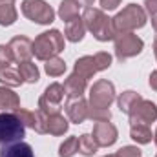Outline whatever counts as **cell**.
<instances>
[{
  "mask_svg": "<svg viewBox=\"0 0 157 157\" xmlns=\"http://www.w3.org/2000/svg\"><path fill=\"white\" fill-rule=\"evenodd\" d=\"M82 22L86 26V29H90L93 33V37L101 42L115 39V31L112 26V18H108L101 9L95 7H86L82 13Z\"/></svg>",
  "mask_w": 157,
  "mask_h": 157,
  "instance_id": "cell-1",
  "label": "cell"
},
{
  "mask_svg": "<svg viewBox=\"0 0 157 157\" xmlns=\"http://www.w3.org/2000/svg\"><path fill=\"white\" fill-rule=\"evenodd\" d=\"M62 49H64V37L59 29H49L40 33L31 44V51L39 60H48L51 57H57Z\"/></svg>",
  "mask_w": 157,
  "mask_h": 157,
  "instance_id": "cell-2",
  "label": "cell"
},
{
  "mask_svg": "<svg viewBox=\"0 0 157 157\" xmlns=\"http://www.w3.org/2000/svg\"><path fill=\"white\" fill-rule=\"evenodd\" d=\"M144 24H146V13L137 4L126 6L121 13L115 15V18H112V26H113L115 35H119V33H132L133 29L143 28Z\"/></svg>",
  "mask_w": 157,
  "mask_h": 157,
  "instance_id": "cell-3",
  "label": "cell"
},
{
  "mask_svg": "<svg viewBox=\"0 0 157 157\" xmlns=\"http://www.w3.org/2000/svg\"><path fill=\"white\" fill-rule=\"evenodd\" d=\"M112 66V55L106 53V51H99L95 55H88V57H80L77 62H75V71L80 77H84L86 80L95 75L97 71H102V70H108Z\"/></svg>",
  "mask_w": 157,
  "mask_h": 157,
  "instance_id": "cell-4",
  "label": "cell"
},
{
  "mask_svg": "<svg viewBox=\"0 0 157 157\" xmlns=\"http://www.w3.org/2000/svg\"><path fill=\"white\" fill-rule=\"evenodd\" d=\"M26 137V126L17 113H0V144L18 143Z\"/></svg>",
  "mask_w": 157,
  "mask_h": 157,
  "instance_id": "cell-5",
  "label": "cell"
},
{
  "mask_svg": "<svg viewBox=\"0 0 157 157\" xmlns=\"http://www.w3.org/2000/svg\"><path fill=\"white\" fill-rule=\"evenodd\" d=\"M113 101H115V88L110 80L101 78L90 88V108L108 110Z\"/></svg>",
  "mask_w": 157,
  "mask_h": 157,
  "instance_id": "cell-6",
  "label": "cell"
},
{
  "mask_svg": "<svg viewBox=\"0 0 157 157\" xmlns=\"http://www.w3.org/2000/svg\"><path fill=\"white\" fill-rule=\"evenodd\" d=\"M20 9L26 18L37 24H51L55 20V11L44 0H24Z\"/></svg>",
  "mask_w": 157,
  "mask_h": 157,
  "instance_id": "cell-7",
  "label": "cell"
},
{
  "mask_svg": "<svg viewBox=\"0 0 157 157\" xmlns=\"http://www.w3.org/2000/svg\"><path fill=\"white\" fill-rule=\"evenodd\" d=\"M143 46H144V42L137 35L119 33V35H115V57L121 62L126 60V59H132V57H135L143 51Z\"/></svg>",
  "mask_w": 157,
  "mask_h": 157,
  "instance_id": "cell-8",
  "label": "cell"
},
{
  "mask_svg": "<svg viewBox=\"0 0 157 157\" xmlns=\"http://www.w3.org/2000/svg\"><path fill=\"white\" fill-rule=\"evenodd\" d=\"M130 124H150L157 119V106L150 101L141 99L130 110Z\"/></svg>",
  "mask_w": 157,
  "mask_h": 157,
  "instance_id": "cell-9",
  "label": "cell"
},
{
  "mask_svg": "<svg viewBox=\"0 0 157 157\" xmlns=\"http://www.w3.org/2000/svg\"><path fill=\"white\" fill-rule=\"evenodd\" d=\"M91 137L95 139V143L99 146H112L117 141V128L110 121H99L93 126Z\"/></svg>",
  "mask_w": 157,
  "mask_h": 157,
  "instance_id": "cell-10",
  "label": "cell"
},
{
  "mask_svg": "<svg viewBox=\"0 0 157 157\" xmlns=\"http://www.w3.org/2000/svg\"><path fill=\"white\" fill-rule=\"evenodd\" d=\"M88 108H90V104L82 95L80 97H68V101L64 104V110H66L70 121L75 124H80L88 119Z\"/></svg>",
  "mask_w": 157,
  "mask_h": 157,
  "instance_id": "cell-11",
  "label": "cell"
},
{
  "mask_svg": "<svg viewBox=\"0 0 157 157\" xmlns=\"http://www.w3.org/2000/svg\"><path fill=\"white\" fill-rule=\"evenodd\" d=\"M15 113H17V117L22 121L24 126L33 128L37 133H48V130H46V119H48V115H44L40 110H37V112H29V110L18 108Z\"/></svg>",
  "mask_w": 157,
  "mask_h": 157,
  "instance_id": "cell-12",
  "label": "cell"
},
{
  "mask_svg": "<svg viewBox=\"0 0 157 157\" xmlns=\"http://www.w3.org/2000/svg\"><path fill=\"white\" fill-rule=\"evenodd\" d=\"M31 44L33 40H29L24 35H18V37H13L9 40V49H11V55H13V60L17 62H24V60H29L33 51H31Z\"/></svg>",
  "mask_w": 157,
  "mask_h": 157,
  "instance_id": "cell-13",
  "label": "cell"
},
{
  "mask_svg": "<svg viewBox=\"0 0 157 157\" xmlns=\"http://www.w3.org/2000/svg\"><path fill=\"white\" fill-rule=\"evenodd\" d=\"M0 157H35V152H33L31 144L18 141V143H11V144H2Z\"/></svg>",
  "mask_w": 157,
  "mask_h": 157,
  "instance_id": "cell-14",
  "label": "cell"
},
{
  "mask_svg": "<svg viewBox=\"0 0 157 157\" xmlns=\"http://www.w3.org/2000/svg\"><path fill=\"white\" fill-rule=\"evenodd\" d=\"M62 86H64V93L68 97H80L84 93L86 86H88V80L84 77H80V75H77V73H71L70 77L64 80Z\"/></svg>",
  "mask_w": 157,
  "mask_h": 157,
  "instance_id": "cell-15",
  "label": "cell"
},
{
  "mask_svg": "<svg viewBox=\"0 0 157 157\" xmlns=\"http://www.w3.org/2000/svg\"><path fill=\"white\" fill-rule=\"evenodd\" d=\"M84 33H86V26L82 22V18H73L66 24V29H64V39H68L70 42H80L84 39Z\"/></svg>",
  "mask_w": 157,
  "mask_h": 157,
  "instance_id": "cell-16",
  "label": "cell"
},
{
  "mask_svg": "<svg viewBox=\"0 0 157 157\" xmlns=\"http://www.w3.org/2000/svg\"><path fill=\"white\" fill-rule=\"evenodd\" d=\"M20 108V99L15 91H11L7 86H0V110H13L17 112Z\"/></svg>",
  "mask_w": 157,
  "mask_h": 157,
  "instance_id": "cell-17",
  "label": "cell"
},
{
  "mask_svg": "<svg viewBox=\"0 0 157 157\" xmlns=\"http://www.w3.org/2000/svg\"><path fill=\"white\" fill-rule=\"evenodd\" d=\"M68 121L62 117L60 113H57V115H48L46 119V130H48V133H51V135H64L66 132H68Z\"/></svg>",
  "mask_w": 157,
  "mask_h": 157,
  "instance_id": "cell-18",
  "label": "cell"
},
{
  "mask_svg": "<svg viewBox=\"0 0 157 157\" xmlns=\"http://www.w3.org/2000/svg\"><path fill=\"white\" fill-rule=\"evenodd\" d=\"M18 73L24 82H29V84H35L39 82L40 73H39V68L37 64H33L31 60H24V62H18Z\"/></svg>",
  "mask_w": 157,
  "mask_h": 157,
  "instance_id": "cell-19",
  "label": "cell"
},
{
  "mask_svg": "<svg viewBox=\"0 0 157 157\" xmlns=\"http://www.w3.org/2000/svg\"><path fill=\"white\" fill-rule=\"evenodd\" d=\"M130 135H132V139L137 141L139 144H148V143L154 139L152 130L148 128V124H132Z\"/></svg>",
  "mask_w": 157,
  "mask_h": 157,
  "instance_id": "cell-20",
  "label": "cell"
},
{
  "mask_svg": "<svg viewBox=\"0 0 157 157\" xmlns=\"http://www.w3.org/2000/svg\"><path fill=\"white\" fill-rule=\"evenodd\" d=\"M78 9H80V6L75 0H62L60 7H59V17L68 24L70 20H73V18L78 17Z\"/></svg>",
  "mask_w": 157,
  "mask_h": 157,
  "instance_id": "cell-21",
  "label": "cell"
},
{
  "mask_svg": "<svg viewBox=\"0 0 157 157\" xmlns=\"http://www.w3.org/2000/svg\"><path fill=\"white\" fill-rule=\"evenodd\" d=\"M18 13L13 2H0V26H11L17 20Z\"/></svg>",
  "mask_w": 157,
  "mask_h": 157,
  "instance_id": "cell-22",
  "label": "cell"
},
{
  "mask_svg": "<svg viewBox=\"0 0 157 157\" xmlns=\"http://www.w3.org/2000/svg\"><path fill=\"white\" fill-rule=\"evenodd\" d=\"M97 148H99V144L95 143V139L90 133H84V135L78 137V152L82 155H86V157L95 155L97 154Z\"/></svg>",
  "mask_w": 157,
  "mask_h": 157,
  "instance_id": "cell-23",
  "label": "cell"
},
{
  "mask_svg": "<svg viewBox=\"0 0 157 157\" xmlns=\"http://www.w3.org/2000/svg\"><path fill=\"white\" fill-rule=\"evenodd\" d=\"M42 99H46V101H49V102H55V104H60L62 99H64V86L59 84V82L49 84V86L46 88Z\"/></svg>",
  "mask_w": 157,
  "mask_h": 157,
  "instance_id": "cell-24",
  "label": "cell"
},
{
  "mask_svg": "<svg viewBox=\"0 0 157 157\" xmlns=\"http://www.w3.org/2000/svg\"><path fill=\"white\" fill-rule=\"evenodd\" d=\"M0 82H2V84H6V86L15 88V86H20L24 80H22V77H20L18 70H13V68L9 66V68L0 70Z\"/></svg>",
  "mask_w": 157,
  "mask_h": 157,
  "instance_id": "cell-25",
  "label": "cell"
},
{
  "mask_svg": "<svg viewBox=\"0 0 157 157\" xmlns=\"http://www.w3.org/2000/svg\"><path fill=\"white\" fill-rule=\"evenodd\" d=\"M44 70H46V73L49 77H59V75H62L66 71V62L62 59H59V57H51V59L46 60Z\"/></svg>",
  "mask_w": 157,
  "mask_h": 157,
  "instance_id": "cell-26",
  "label": "cell"
},
{
  "mask_svg": "<svg viewBox=\"0 0 157 157\" xmlns=\"http://www.w3.org/2000/svg\"><path fill=\"white\" fill-rule=\"evenodd\" d=\"M141 101V95L139 93H135V91H124L121 97H119V108H121V112H124V113H130V110L137 104Z\"/></svg>",
  "mask_w": 157,
  "mask_h": 157,
  "instance_id": "cell-27",
  "label": "cell"
},
{
  "mask_svg": "<svg viewBox=\"0 0 157 157\" xmlns=\"http://www.w3.org/2000/svg\"><path fill=\"white\" fill-rule=\"evenodd\" d=\"M77 152H78V137H75V135L68 137L59 148V155L60 157H73Z\"/></svg>",
  "mask_w": 157,
  "mask_h": 157,
  "instance_id": "cell-28",
  "label": "cell"
},
{
  "mask_svg": "<svg viewBox=\"0 0 157 157\" xmlns=\"http://www.w3.org/2000/svg\"><path fill=\"white\" fill-rule=\"evenodd\" d=\"M88 119L99 122V121H110L112 113L110 110H101V108H88Z\"/></svg>",
  "mask_w": 157,
  "mask_h": 157,
  "instance_id": "cell-29",
  "label": "cell"
},
{
  "mask_svg": "<svg viewBox=\"0 0 157 157\" xmlns=\"http://www.w3.org/2000/svg\"><path fill=\"white\" fill-rule=\"evenodd\" d=\"M11 62H13V55H11L9 46H0V70L9 68Z\"/></svg>",
  "mask_w": 157,
  "mask_h": 157,
  "instance_id": "cell-30",
  "label": "cell"
},
{
  "mask_svg": "<svg viewBox=\"0 0 157 157\" xmlns=\"http://www.w3.org/2000/svg\"><path fill=\"white\" fill-rule=\"evenodd\" d=\"M141 150L137 148V146H122L121 150H119L115 157H141Z\"/></svg>",
  "mask_w": 157,
  "mask_h": 157,
  "instance_id": "cell-31",
  "label": "cell"
},
{
  "mask_svg": "<svg viewBox=\"0 0 157 157\" xmlns=\"http://www.w3.org/2000/svg\"><path fill=\"white\" fill-rule=\"evenodd\" d=\"M121 6V0H101V7L104 11H112V9H117Z\"/></svg>",
  "mask_w": 157,
  "mask_h": 157,
  "instance_id": "cell-32",
  "label": "cell"
},
{
  "mask_svg": "<svg viewBox=\"0 0 157 157\" xmlns=\"http://www.w3.org/2000/svg\"><path fill=\"white\" fill-rule=\"evenodd\" d=\"M144 6H146V11L150 15H155L157 13V0H144Z\"/></svg>",
  "mask_w": 157,
  "mask_h": 157,
  "instance_id": "cell-33",
  "label": "cell"
},
{
  "mask_svg": "<svg viewBox=\"0 0 157 157\" xmlns=\"http://www.w3.org/2000/svg\"><path fill=\"white\" fill-rule=\"evenodd\" d=\"M150 86H152V90L157 91V71H152L150 73Z\"/></svg>",
  "mask_w": 157,
  "mask_h": 157,
  "instance_id": "cell-34",
  "label": "cell"
},
{
  "mask_svg": "<svg viewBox=\"0 0 157 157\" xmlns=\"http://www.w3.org/2000/svg\"><path fill=\"white\" fill-rule=\"evenodd\" d=\"M78 6H82V7H90V6H93V2L95 0H75Z\"/></svg>",
  "mask_w": 157,
  "mask_h": 157,
  "instance_id": "cell-35",
  "label": "cell"
},
{
  "mask_svg": "<svg viewBox=\"0 0 157 157\" xmlns=\"http://www.w3.org/2000/svg\"><path fill=\"white\" fill-rule=\"evenodd\" d=\"M152 26H154V29L157 31V13L155 15H152Z\"/></svg>",
  "mask_w": 157,
  "mask_h": 157,
  "instance_id": "cell-36",
  "label": "cell"
},
{
  "mask_svg": "<svg viewBox=\"0 0 157 157\" xmlns=\"http://www.w3.org/2000/svg\"><path fill=\"white\" fill-rule=\"evenodd\" d=\"M154 53H155V60H157V37L154 40Z\"/></svg>",
  "mask_w": 157,
  "mask_h": 157,
  "instance_id": "cell-37",
  "label": "cell"
},
{
  "mask_svg": "<svg viewBox=\"0 0 157 157\" xmlns=\"http://www.w3.org/2000/svg\"><path fill=\"white\" fill-rule=\"evenodd\" d=\"M154 141H155V144H157V130H155V135H154Z\"/></svg>",
  "mask_w": 157,
  "mask_h": 157,
  "instance_id": "cell-38",
  "label": "cell"
},
{
  "mask_svg": "<svg viewBox=\"0 0 157 157\" xmlns=\"http://www.w3.org/2000/svg\"><path fill=\"white\" fill-rule=\"evenodd\" d=\"M0 2H13V0H0Z\"/></svg>",
  "mask_w": 157,
  "mask_h": 157,
  "instance_id": "cell-39",
  "label": "cell"
},
{
  "mask_svg": "<svg viewBox=\"0 0 157 157\" xmlns=\"http://www.w3.org/2000/svg\"><path fill=\"white\" fill-rule=\"evenodd\" d=\"M104 157H115V154H113V155H104Z\"/></svg>",
  "mask_w": 157,
  "mask_h": 157,
  "instance_id": "cell-40",
  "label": "cell"
},
{
  "mask_svg": "<svg viewBox=\"0 0 157 157\" xmlns=\"http://www.w3.org/2000/svg\"><path fill=\"white\" fill-rule=\"evenodd\" d=\"M155 157H157V155H155Z\"/></svg>",
  "mask_w": 157,
  "mask_h": 157,
  "instance_id": "cell-41",
  "label": "cell"
}]
</instances>
